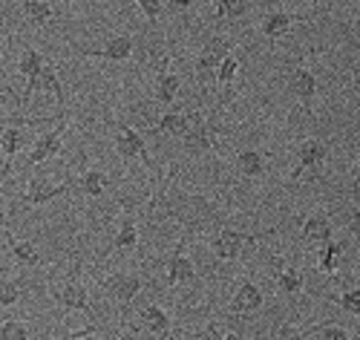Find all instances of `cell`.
I'll return each mask as SVG.
<instances>
[{
    "label": "cell",
    "instance_id": "cell-29",
    "mask_svg": "<svg viewBox=\"0 0 360 340\" xmlns=\"http://www.w3.org/2000/svg\"><path fill=\"white\" fill-rule=\"evenodd\" d=\"M112 245H115V248H136V245H139V231H136V225L130 220L122 222V228H118Z\"/></svg>",
    "mask_w": 360,
    "mask_h": 340
},
{
    "label": "cell",
    "instance_id": "cell-17",
    "mask_svg": "<svg viewBox=\"0 0 360 340\" xmlns=\"http://www.w3.org/2000/svg\"><path fill=\"white\" fill-rule=\"evenodd\" d=\"M291 23H294V15H288V12H268V15L262 18L259 29H262V35H265L268 41H277V38H283V35L288 32Z\"/></svg>",
    "mask_w": 360,
    "mask_h": 340
},
{
    "label": "cell",
    "instance_id": "cell-24",
    "mask_svg": "<svg viewBox=\"0 0 360 340\" xmlns=\"http://www.w3.org/2000/svg\"><path fill=\"white\" fill-rule=\"evenodd\" d=\"M38 87H46L52 96H55V101H58V107H61V113H64V89H61V81H58V75H55V67L46 64L41 67V73H38Z\"/></svg>",
    "mask_w": 360,
    "mask_h": 340
},
{
    "label": "cell",
    "instance_id": "cell-40",
    "mask_svg": "<svg viewBox=\"0 0 360 340\" xmlns=\"http://www.w3.org/2000/svg\"><path fill=\"white\" fill-rule=\"evenodd\" d=\"M205 334H207V337H225V332H222L217 323H211V326H207V329H205Z\"/></svg>",
    "mask_w": 360,
    "mask_h": 340
},
{
    "label": "cell",
    "instance_id": "cell-10",
    "mask_svg": "<svg viewBox=\"0 0 360 340\" xmlns=\"http://www.w3.org/2000/svg\"><path fill=\"white\" fill-rule=\"evenodd\" d=\"M115 153L118 156H124V159H141L144 165H150L147 144L139 136V130H133V127H122V133L115 136Z\"/></svg>",
    "mask_w": 360,
    "mask_h": 340
},
{
    "label": "cell",
    "instance_id": "cell-35",
    "mask_svg": "<svg viewBox=\"0 0 360 340\" xmlns=\"http://www.w3.org/2000/svg\"><path fill=\"white\" fill-rule=\"evenodd\" d=\"M139 9L150 18V20H159L165 15V6H162V0H139Z\"/></svg>",
    "mask_w": 360,
    "mask_h": 340
},
{
    "label": "cell",
    "instance_id": "cell-30",
    "mask_svg": "<svg viewBox=\"0 0 360 340\" xmlns=\"http://www.w3.org/2000/svg\"><path fill=\"white\" fill-rule=\"evenodd\" d=\"M248 9L245 0H217V15L225 18V20H236V18H243Z\"/></svg>",
    "mask_w": 360,
    "mask_h": 340
},
{
    "label": "cell",
    "instance_id": "cell-27",
    "mask_svg": "<svg viewBox=\"0 0 360 340\" xmlns=\"http://www.w3.org/2000/svg\"><path fill=\"white\" fill-rule=\"evenodd\" d=\"M104 188H107V176L101 173V170H86L84 176H81V191L86 194V196H101L104 194Z\"/></svg>",
    "mask_w": 360,
    "mask_h": 340
},
{
    "label": "cell",
    "instance_id": "cell-8",
    "mask_svg": "<svg viewBox=\"0 0 360 340\" xmlns=\"http://www.w3.org/2000/svg\"><path fill=\"white\" fill-rule=\"evenodd\" d=\"M64 130H67V121L61 118V125H58L55 130H49V133H44L38 141H35V147H32V153H29V165H41V162H46L49 156H55L58 150H61V139H64Z\"/></svg>",
    "mask_w": 360,
    "mask_h": 340
},
{
    "label": "cell",
    "instance_id": "cell-15",
    "mask_svg": "<svg viewBox=\"0 0 360 340\" xmlns=\"http://www.w3.org/2000/svg\"><path fill=\"white\" fill-rule=\"evenodd\" d=\"M139 317H141V326H144L147 332L162 334V337L170 334V317H167L165 308H159V306H144L141 312H139Z\"/></svg>",
    "mask_w": 360,
    "mask_h": 340
},
{
    "label": "cell",
    "instance_id": "cell-2",
    "mask_svg": "<svg viewBox=\"0 0 360 340\" xmlns=\"http://www.w3.org/2000/svg\"><path fill=\"white\" fill-rule=\"evenodd\" d=\"M182 144H185V150H191V153H205V150L214 147L211 127H207V121H205L202 113L188 115V130L182 133Z\"/></svg>",
    "mask_w": 360,
    "mask_h": 340
},
{
    "label": "cell",
    "instance_id": "cell-26",
    "mask_svg": "<svg viewBox=\"0 0 360 340\" xmlns=\"http://www.w3.org/2000/svg\"><path fill=\"white\" fill-rule=\"evenodd\" d=\"M26 141V130L23 127H6V130H0V150H4V156H15V153L23 147Z\"/></svg>",
    "mask_w": 360,
    "mask_h": 340
},
{
    "label": "cell",
    "instance_id": "cell-12",
    "mask_svg": "<svg viewBox=\"0 0 360 340\" xmlns=\"http://www.w3.org/2000/svg\"><path fill=\"white\" fill-rule=\"evenodd\" d=\"M89 58H104V61H115V64H122L133 55V38L130 35H112L107 38V44L101 49H93V52H84Z\"/></svg>",
    "mask_w": 360,
    "mask_h": 340
},
{
    "label": "cell",
    "instance_id": "cell-19",
    "mask_svg": "<svg viewBox=\"0 0 360 340\" xmlns=\"http://www.w3.org/2000/svg\"><path fill=\"white\" fill-rule=\"evenodd\" d=\"M20 12L32 26H46L55 18V9L44 0H20Z\"/></svg>",
    "mask_w": 360,
    "mask_h": 340
},
{
    "label": "cell",
    "instance_id": "cell-34",
    "mask_svg": "<svg viewBox=\"0 0 360 340\" xmlns=\"http://www.w3.org/2000/svg\"><path fill=\"white\" fill-rule=\"evenodd\" d=\"M338 306L346 308L349 315H357V317H360V289H352V291H346L343 297H338Z\"/></svg>",
    "mask_w": 360,
    "mask_h": 340
},
{
    "label": "cell",
    "instance_id": "cell-1",
    "mask_svg": "<svg viewBox=\"0 0 360 340\" xmlns=\"http://www.w3.org/2000/svg\"><path fill=\"white\" fill-rule=\"evenodd\" d=\"M46 64V58L38 52V49H32V46H26L23 52H20V61H18V70H20V75L26 78V89H23V107L32 101V92L38 89V73H41V67Z\"/></svg>",
    "mask_w": 360,
    "mask_h": 340
},
{
    "label": "cell",
    "instance_id": "cell-6",
    "mask_svg": "<svg viewBox=\"0 0 360 340\" xmlns=\"http://www.w3.org/2000/svg\"><path fill=\"white\" fill-rule=\"evenodd\" d=\"M323 159H326L323 141H317V139L303 141V144H300V150H297V168L288 173V179H300V173H306V170L317 173L323 168Z\"/></svg>",
    "mask_w": 360,
    "mask_h": 340
},
{
    "label": "cell",
    "instance_id": "cell-9",
    "mask_svg": "<svg viewBox=\"0 0 360 340\" xmlns=\"http://www.w3.org/2000/svg\"><path fill=\"white\" fill-rule=\"evenodd\" d=\"M196 280V268L193 263L185 257V242H179L176 254L167 260V286H185Z\"/></svg>",
    "mask_w": 360,
    "mask_h": 340
},
{
    "label": "cell",
    "instance_id": "cell-21",
    "mask_svg": "<svg viewBox=\"0 0 360 340\" xmlns=\"http://www.w3.org/2000/svg\"><path fill=\"white\" fill-rule=\"evenodd\" d=\"M156 84H159V87H156L159 104H173L176 96H179V89H182V78L173 75V73H167V70L159 73V81H156Z\"/></svg>",
    "mask_w": 360,
    "mask_h": 340
},
{
    "label": "cell",
    "instance_id": "cell-36",
    "mask_svg": "<svg viewBox=\"0 0 360 340\" xmlns=\"http://www.w3.org/2000/svg\"><path fill=\"white\" fill-rule=\"evenodd\" d=\"M349 231L360 237V205H357V208L349 213Z\"/></svg>",
    "mask_w": 360,
    "mask_h": 340
},
{
    "label": "cell",
    "instance_id": "cell-25",
    "mask_svg": "<svg viewBox=\"0 0 360 340\" xmlns=\"http://www.w3.org/2000/svg\"><path fill=\"white\" fill-rule=\"evenodd\" d=\"M185 130H188V115H182V113L170 110V113H165L159 118V133H165V136H179L182 139Z\"/></svg>",
    "mask_w": 360,
    "mask_h": 340
},
{
    "label": "cell",
    "instance_id": "cell-31",
    "mask_svg": "<svg viewBox=\"0 0 360 340\" xmlns=\"http://www.w3.org/2000/svg\"><path fill=\"white\" fill-rule=\"evenodd\" d=\"M23 294V283L20 280H12V283H0V308H9L20 300Z\"/></svg>",
    "mask_w": 360,
    "mask_h": 340
},
{
    "label": "cell",
    "instance_id": "cell-3",
    "mask_svg": "<svg viewBox=\"0 0 360 340\" xmlns=\"http://www.w3.org/2000/svg\"><path fill=\"white\" fill-rule=\"evenodd\" d=\"M248 245H257V237H251V234H243V231H231V228H225L217 239H214V254L219 257V260H236L239 254H243Z\"/></svg>",
    "mask_w": 360,
    "mask_h": 340
},
{
    "label": "cell",
    "instance_id": "cell-4",
    "mask_svg": "<svg viewBox=\"0 0 360 340\" xmlns=\"http://www.w3.org/2000/svg\"><path fill=\"white\" fill-rule=\"evenodd\" d=\"M225 55H228V46H225L222 38L214 41V46H207V49L196 58V67H193L196 81H199V84H214V81H217V70H219V61H222Z\"/></svg>",
    "mask_w": 360,
    "mask_h": 340
},
{
    "label": "cell",
    "instance_id": "cell-38",
    "mask_svg": "<svg viewBox=\"0 0 360 340\" xmlns=\"http://www.w3.org/2000/svg\"><path fill=\"white\" fill-rule=\"evenodd\" d=\"M167 4V9H173V12H188L191 9V0H165Z\"/></svg>",
    "mask_w": 360,
    "mask_h": 340
},
{
    "label": "cell",
    "instance_id": "cell-18",
    "mask_svg": "<svg viewBox=\"0 0 360 340\" xmlns=\"http://www.w3.org/2000/svg\"><path fill=\"white\" fill-rule=\"evenodd\" d=\"M303 242H326L332 239V222H328V216H309L303 222V231H300Z\"/></svg>",
    "mask_w": 360,
    "mask_h": 340
},
{
    "label": "cell",
    "instance_id": "cell-11",
    "mask_svg": "<svg viewBox=\"0 0 360 340\" xmlns=\"http://www.w3.org/2000/svg\"><path fill=\"white\" fill-rule=\"evenodd\" d=\"M262 291H259V286L257 283H243L236 289V294H233V300H231V312L233 315H254V312H259L262 308Z\"/></svg>",
    "mask_w": 360,
    "mask_h": 340
},
{
    "label": "cell",
    "instance_id": "cell-5",
    "mask_svg": "<svg viewBox=\"0 0 360 340\" xmlns=\"http://www.w3.org/2000/svg\"><path fill=\"white\" fill-rule=\"evenodd\" d=\"M52 297L58 300V306L61 308H75V312H84L86 317H93V306H89V297H86V289L81 286V283H75V280H67L61 289H55L52 291Z\"/></svg>",
    "mask_w": 360,
    "mask_h": 340
},
{
    "label": "cell",
    "instance_id": "cell-22",
    "mask_svg": "<svg viewBox=\"0 0 360 340\" xmlns=\"http://www.w3.org/2000/svg\"><path fill=\"white\" fill-rule=\"evenodd\" d=\"M236 168L248 179H259L265 173V159H262V153H257V150H243L236 156Z\"/></svg>",
    "mask_w": 360,
    "mask_h": 340
},
{
    "label": "cell",
    "instance_id": "cell-39",
    "mask_svg": "<svg viewBox=\"0 0 360 340\" xmlns=\"http://www.w3.org/2000/svg\"><path fill=\"white\" fill-rule=\"evenodd\" d=\"M9 176H12V162H9V156H4L0 159V184H4Z\"/></svg>",
    "mask_w": 360,
    "mask_h": 340
},
{
    "label": "cell",
    "instance_id": "cell-37",
    "mask_svg": "<svg viewBox=\"0 0 360 340\" xmlns=\"http://www.w3.org/2000/svg\"><path fill=\"white\" fill-rule=\"evenodd\" d=\"M93 334H98V326H93V323H89L86 329H78V332H70V337H72V340H81V337H93Z\"/></svg>",
    "mask_w": 360,
    "mask_h": 340
},
{
    "label": "cell",
    "instance_id": "cell-32",
    "mask_svg": "<svg viewBox=\"0 0 360 340\" xmlns=\"http://www.w3.org/2000/svg\"><path fill=\"white\" fill-rule=\"evenodd\" d=\"M303 334H317V337H326V340H346L349 337V332L346 329H340V326H311V329H306Z\"/></svg>",
    "mask_w": 360,
    "mask_h": 340
},
{
    "label": "cell",
    "instance_id": "cell-42",
    "mask_svg": "<svg viewBox=\"0 0 360 340\" xmlns=\"http://www.w3.org/2000/svg\"><path fill=\"white\" fill-rule=\"evenodd\" d=\"M354 199H357V205H360V182L354 184Z\"/></svg>",
    "mask_w": 360,
    "mask_h": 340
},
{
    "label": "cell",
    "instance_id": "cell-7",
    "mask_svg": "<svg viewBox=\"0 0 360 340\" xmlns=\"http://www.w3.org/2000/svg\"><path fill=\"white\" fill-rule=\"evenodd\" d=\"M61 194H70V184H52L44 176H32L29 179L26 194H23V202L26 205H46L49 199L61 196Z\"/></svg>",
    "mask_w": 360,
    "mask_h": 340
},
{
    "label": "cell",
    "instance_id": "cell-14",
    "mask_svg": "<svg viewBox=\"0 0 360 340\" xmlns=\"http://www.w3.org/2000/svg\"><path fill=\"white\" fill-rule=\"evenodd\" d=\"M343 260H346V248L335 239H326L320 242V254H317V263H320V271L326 274H335L338 268H343Z\"/></svg>",
    "mask_w": 360,
    "mask_h": 340
},
{
    "label": "cell",
    "instance_id": "cell-41",
    "mask_svg": "<svg viewBox=\"0 0 360 340\" xmlns=\"http://www.w3.org/2000/svg\"><path fill=\"white\" fill-rule=\"evenodd\" d=\"M354 32L360 35V12H357V18H354Z\"/></svg>",
    "mask_w": 360,
    "mask_h": 340
},
{
    "label": "cell",
    "instance_id": "cell-33",
    "mask_svg": "<svg viewBox=\"0 0 360 340\" xmlns=\"http://www.w3.org/2000/svg\"><path fill=\"white\" fill-rule=\"evenodd\" d=\"M0 337L23 340V337H29V329H26L20 320H6V323H0Z\"/></svg>",
    "mask_w": 360,
    "mask_h": 340
},
{
    "label": "cell",
    "instance_id": "cell-23",
    "mask_svg": "<svg viewBox=\"0 0 360 340\" xmlns=\"http://www.w3.org/2000/svg\"><path fill=\"white\" fill-rule=\"evenodd\" d=\"M274 280H277V286L285 291V294H300L303 291V277L297 274V268H291V265H274Z\"/></svg>",
    "mask_w": 360,
    "mask_h": 340
},
{
    "label": "cell",
    "instance_id": "cell-16",
    "mask_svg": "<svg viewBox=\"0 0 360 340\" xmlns=\"http://www.w3.org/2000/svg\"><path fill=\"white\" fill-rule=\"evenodd\" d=\"M291 92H294V96L303 101V104H311L314 96H317V78H314V73H309V70L300 67V70L291 75Z\"/></svg>",
    "mask_w": 360,
    "mask_h": 340
},
{
    "label": "cell",
    "instance_id": "cell-28",
    "mask_svg": "<svg viewBox=\"0 0 360 340\" xmlns=\"http://www.w3.org/2000/svg\"><path fill=\"white\" fill-rule=\"evenodd\" d=\"M236 70H239V61H236L233 55H225V58L219 61V70H217V84H219L222 89H231V84H233V78H236Z\"/></svg>",
    "mask_w": 360,
    "mask_h": 340
},
{
    "label": "cell",
    "instance_id": "cell-13",
    "mask_svg": "<svg viewBox=\"0 0 360 340\" xmlns=\"http://www.w3.org/2000/svg\"><path fill=\"white\" fill-rule=\"evenodd\" d=\"M104 289L110 291V297H115L118 303H130L139 291H141V280L136 274H115L104 283Z\"/></svg>",
    "mask_w": 360,
    "mask_h": 340
},
{
    "label": "cell",
    "instance_id": "cell-20",
    "mask_svg": "<svg viewBox=\"0 0 360 340\" xmlns=\"http://www.w3.org/2000/svg\"><path fill=\"white\" fill-rule=\"evenodd\" d=\"M6 242H9V251H12V257H15L18 265H38V263H41V254L35 251V245H32V242L15 239L9 228H6Z\"/></svg>",
    "mask_w": 360,
    "mask_h": 340
}]
</instances>
